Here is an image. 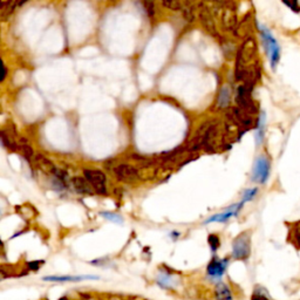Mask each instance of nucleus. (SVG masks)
Segmentation results:
<instances>
[{"label": "nucleus", "instance_id": "1", "mask_svg": "<svg viewBox=\"0 0 300 300\" xmlns=\"http://www.w3.org/2000/svg\"><path fill=\"white\" fill-rule=\"evenodd\" d=\"M258 29H259L261 41H263L265 52H266L267 54L271 68L275 69L277 65L279 64V60H280V46H279L277 39H275L274 36L267 27L258 24Z\"/></svg>", "mask_w": 300, "mask_h": 300}, {"label": "nucleus", "instance_id": "2", "mask_svg": "<svg viewBox=\"0 0 300 300\" xmlns=\"http://www.w3.org/2000/svg\"><path fill=\"white\" fill-rule=\"evenodd\" d=\"M251 254V237L249 232H243L232 242V257L236 260H246Z\"/></svg>", "mask_w": 300, "mask_h": 300}, {"label": "nucleus", "instance_id": "3", "mask_svg": "<svg viewBox=\"0 0 300 300\" xmlns=\"http://www.w3.org/2000/svg\"><path fill=\"white\" fill-rule=\"evenodd\" d=\"M271 163L265 155L258 156L254 161L253 170H252V181L259 184H265L270 177Z\"/></svg>", "mask_w": 300, "mask_h": 300}, {"label": "nucleus", "instance_id": "4", "mask_svg": "<svg viewBox=\"0 0 300 300\" xmlns=\"http://www.w3.org/2000/svg\"><path fill=\"white\" fill-rule=\"evenodd\" d=\"M85 177L86 180L88 181L90 186L95 191L96 194L99 195H107V187H106V175L101 172V170L97 169H85Z\"/></svg>", "mask_w": 300, "mask_h": 300}, {"label": "nucleus", "instance_id": "5", "mask_svg": "<svg viewBox=\"0 0 300 300\" xmlns=\"http://www.w3.org/2000/svg\"><path fill=\"white\" fill-rule=\"evenodd\" d=\"M228 264L229 259H218L217 257H215L214 259L210 261V264L208 265V277L210 279H214V280H216V279H221L223 274L225 273Z\"/></svg>", "mask_w": 300, "mask_h": 300}, {"label": "nucleus", "instance_id": "6", "mask_svg": "<svg viewBox=\"0 0 300 300\" xmlns=\"http://www.w3.org/2000/svg\"><path fill=\"white\" fill-rule=\"evenodd\" d=\"M244 204H245L244 202H240V203H238V204L231 205V207L228 208V210L222 212V214L214 215V216H211L210 218H208L207 221H205V224H210V223H214V222H218V223L228 222L230 218L236 217V216L239 214V211L242 210Z\"/></svg>", "mask_w": 300, "mask_h": 300}, {"label": "nucleus", "instance_id": "7", "mask_svg": "<svg viewBox=\"0 0 300 300\" xmlns=\"http://www.w3.org/2000/svg\"><path fill=\"white\" fill-rule=\"evenodd\" d=\"M115 175L118 181H122L124 183H132L138 179V174L135 168H132L129 165H120L114 169Z\"/></svg>", "mask_w": 300, "mask_h": 300}, {"label": "nucleus", "instance_id": "8", "mask_svg": "<svg viewBox=\"0 0 300 300\" xmlns=\"http://www.w3.org/2000/svg\"><path fill=\"white\" fill-rule=\"evenodd\" d=\"M44 280L46 281H82V280H94V279H99L96 275H48L44 277Z\"/></svg>", "mask_w": 300, "mask_h": 300}, {"label": "nucleus", "instance_id": "9", "mask_svg": "<svg viewBox=\"0 0 300 300\" xmlns=\"http://www.w3.org/2000/svg\"><path fill=\"white\" fill-rule=\"evenodd\" d=\"M216 300H233V295L229 285L225 282H218L215 287Z\"/></svg>", "mask_w": 300, "mask_h": 300}, {"label": "nucleus", "instance_id": "10", "mask_svg": "<svg viewBox=\"0 0 300 300\" xmlns=\"http://www.w3.org/2000/svg\"><path fill=\"white\" fill-rule=\"evenodd\" d=\"M73 184H74L75 190L80 194H86V195H92L95 193L94 189L90 186L88 181L86 179H82V177H75L73 179Z\"/></svg>", "mask_w": 300, "mask_h": 300}, {"label": "nucleus", "instance_id": "11", "mask_svg": "<svg viewBox=\"0 0 300 300\" xmlns=\"http://www.w3.org/2000/svg\"><path fill=\"white\" fill-rule=\"evenodd\" d=\"M265 127H266V115L263 111L260 113L259 118H258V124H257V131H256V141L257 145H260L261 143L264 142L265 137Z\"/></svg>", "mask_w": 300, "mask_h": 300}, {"label": "nucleus", "instance_id": "12", "mask_svg": "<svg viewBox=\"0 0 300 300\" xmlns=\"http://www.w3.org/2000/svg\"><path fill=\"white\" fill-rule=\"evenodd\" d=\"M230 97H231V94H230V89L228 86H224L221 89V93H219L218 96V107L224 108L228 107L230 103Z\"/></svg>", "mask_w": 300, "mask_h": 300}, {"label": "nucleus", "instance_id": "13", "mask_svg": "<svg viewBox=\"0 0 300 300\" xmlns=\"http://www.w3.org/2000/svg\"><path fill=\"white\" fill-rule=\"evenodd\" d=\"M251 300H272L268 292L265 289L263 286H256L254 291L251 296Z\"/></svg>", "mask_w": 300, "mask_h": 300}, {"label": "nucleus", "instance_id": "14", "mask_svg": "<svg viewBox=\"0 0 300 300\" xmlns=\"http://www.w3.org/2000/svg\"><path fill=\"white\" fill-rule=\"evenodd\" d=\"M100 216H102L103 218L108 219V221L116 223V224H122V223H123V218H122V216L117 215V214H114V212L102 211V212H100Z\"/></svg>", "mask_w": 300, "mask_h": 300}, {"label": "nucleus", "instance_id": "15", "mask_svg": "<svg viewBox=\"0 0 300 300\" xmlns=\"http://www.w3.org/2000/svg\"><path fill=\"white\" fill-rule=\"evenodd\" d=\"M158 282H159V285L162 286V287H172L175 281H174L172 275H169L168 273H162L159 275Z\"/></svg>", "mask_w": 300, "mask_h": 300}, {"label": "nucleus", "instance_id": "16", "mask_svg": "<svg viewBox=\"0 0 300 300\" xmlns=\"http://www.w3.org/2000/svg\"><path fill=\"white\" fill-rule=\"evenodd\" d=\"M258 194V188H250V189H245L243 193V200L242 202L246 203V202H251Z\"/></svg>", "mask_w": 300, "mask_h": 300}, {"label": "nucleus", "instance_id": "17", "mask_svg": "<svg viewBox=\"0 0 300 300\" xmlns=\"http://www.w3.org/2000/svg\"><path fill=\"white\" fill-rule=\"evenodd\" d=\"M208 242H209V245H210V247H211L212 252H216V251L218 250L219 245H221V242H219L218 236H216V235L209 236Z\"/></svg>", "mask_w": 300, "mask_h": 300}, {"label": "nucleus", "instance_id": "18", "mask_svg": "<svg viewBox=\"0 0 300 300\" xmlns=\"http://www.w3.org/2000/svg\"><path fill=\"white\" fill-rule=\"evenodd\" d=\"M285 5L286 6H288V8H291V10L293 12H299L300 11V6H299V4L298 3H295V2H293V3H285Z\"/></svg>", "mask_w": 300, "mask_h": 300}, {"label": "nucleus", "instance_id": "19", "mask_svg": "<svg viewBox=\"0 0 300 300\" xmlns=\"http://www.w3.org/2000/svg\"><path fill=\"white\" fill-rule=\"evenodd\" d=\"M163 5L168 6V8H172L174 10H175V8H177V9L181 8L180 3H163Z\"/></svg>", "mask_w": 300, "mask_h": 300}, {"label": "nucleus", "instance_id": "20", "mask_svg": "<svg viewBox=\"0 0 300 300\" xmlns=\"http://www.w3.org/2000/svg\"><path fill=\"white\" fill-rule=\"evenodd\" d=\"M40 264H43V261H32V263H30V266L33 270H37V268H39Z\"/></svg>", "mask_w": 300, "mask_h": 300}, {"label": "nucleus", "instance_id": "21", "mask_svg": "<svg viewBox=\"0 0 300 300\" xmlns=\"http://www.w3.org/2000/svg\"><path fill=\"white\" fill-rule=\"evenodd\" d=\"M8 74V69H6V66H3V76H2V81H4L5 76Z\"/></svg>", "mask_w": 300, "mask_h": 300}, {"label": "nucleus", "instance_id": "22", "mask_svg": "<svg viewBox=\"0 0 300 300\" xmlns=\"http://www.w3.org/2000/svg\"><path fill=\"white\" fill-rule=\"evenodd\" d=\"M180 235H181V233H180V232H177V231H174V232H172V233H170V237H172V238H174V239H176V238H179V237H180Z\"/></svg>", "mask_w": 300, "mask_h": 300}]
</instances>
